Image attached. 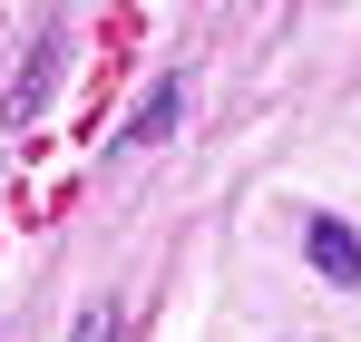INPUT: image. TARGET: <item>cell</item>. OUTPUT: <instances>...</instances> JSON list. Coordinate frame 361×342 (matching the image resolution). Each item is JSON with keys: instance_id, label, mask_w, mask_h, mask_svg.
Here are the masks:
<instances>
[{"instance_id": "obj_1", "label": "cell", "mask_w": 361, "mask_h": 342, "mask_svg": "<svg viewBox=\"0 0 361 342\" xmlns=\"http://www.w3.org/2000/svg\"><path fill=\"white\" fill-rule=\"evenodd\" d=\"M302 254H312V274H322V284H342V293L361 284V235L342 225V216H312V225H302Z\"/></svg>"}, {"instance_id": "obj_2", "label": "cell", "mask_w": 361, "mask_h": 342, "mask_svg": "<svg viewBox=\"0 0 361 342\" xmlns=\"http://www.w3.org/2000/svg\"><path fill=\"white\" fill-rule=\"evenodd\" d=\"M176 117H185V88H176V78H166V88H147V108L127 117V147H147V137H166Z\"/></svg>"}, {"instance_id": "obj_3", "label": "cell", "mask_w": 361, "mask_h": 342, "mask_svg": "<svg viewBox=\"0 0 361 342\" xmlns=\"http://www.w3.org/2000/svg\"><path fill=\"white\" fill-rule=\"evenodd\" d=\"M108 333H118V313L98 303V313H88V323H78V333H68V342H108Z\"/></svg>"}]
</instances>
